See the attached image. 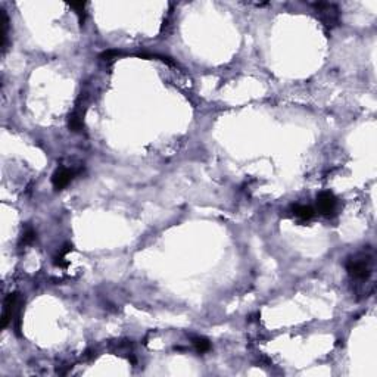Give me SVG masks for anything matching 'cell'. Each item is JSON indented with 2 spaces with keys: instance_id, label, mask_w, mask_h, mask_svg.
<instances>
[{
  "instance_id": "obj_1",
  "label": "cell",
  "mask_w": 377,
  "mask_h": 377,
  "mask_svg": "<svg viewBox=\"0 0 377 377\" xmlns=\"http://www.w3.org/2000/svg\"><path fill=\"white\" fill-rule=\"evenodd\" d=\"M373 267L374 255L371 252H367L365 249L349 257L346 261V271L349 277L360 283H365L370 280V277L373 275Z\"/></svg>"
},
{
  "instance_id": "obj_2",
  "label": "cell",
  "mask_w": 377,
  "mask_h": 377,
  "mask_svg": "<svg viewBox=\"0 0 377 377\" xmlns=\"http://www.w3.org/2000/svg\"><path fill=\"white\" fill-rule=\"evenodd\" d=\"M21 296L18 292L9 293L3 301V311H2V328H6L14 320H17V333L19 332V323H21Z\"/></svg>"
},
{
  "instance_id": "obj_3",
  "label": "cell",
  "mask_w": 377,
  "mask_h": 377,
  "mask_svg": "<svg viewBox=\"0 0 377 377\" xmlns=\"http://www.w3.org/2000/svg\"><path fill=\"white\" fill-rule=\"evenodd\" d=\"M312 8L317 12L318 19L323 22V25L326 28L332 30V28H335V27L339 25V22H341V12H339V8L335 3L318 2V3H314Z\"/></svg>"
},
{
  "instance_id": "obj_4",
  "label": "cell",
  "mask_w": 377,
  "mask_h": 377,
  "mask_svg": "<svg viewBox=\"0 0 377 377\" xmlns=\"http://www.w3.org/2000/svg\"><path fill=\"white\" fill-rule=\"evenodd\" d=\"M338 205H339V201L338 198L335 196L333 192L330 190H324V192H320L317 195V209L321 215L324 217H333L338 214Z\"/></svg>"
},
{
  "instance_id": "obj_5",
  "label": "cell",
  "mask_w": 377,
  "mask_h": 377,
  "mask_svg": "<svg viewBox=\"0 0 377 377\" xmlns=\"http://www.w3.org/2000/svg\"><path fill=\"white\" fill-rule=\"evenodd\" d=\"M81 170H74V168H68V167H58V170L53 172L52 175V184L55 190H62L68 186L69 183L75 178V175H78Z\"/></svg>"
},
{
  "instance_id": "obj_6",
  "label": "cell",
  "mask_w": 377,
  "mask_h": 377,
  "mask_svg": "<svg viewBox=\"0 0 377 377\" xmlns=\"http://www.w3.org/2000/svg\"><path fill=\"white\" fill-rule=\"evenodd\" d=\"M84 114H86V106L84 103H80V99H78L74 111L69 114L68 127L71 131L80 133L84 130Z\"/></svg>"
},
{
  "instance_id": "obj_7",
  "label": "cell",
  "mask_w": 377,
  "mask_h": 377,
  "mask_svg": "<svg viewBox=\"0 0 377 377\" xmlns=\"http://www.w3.org/2000/svg\"><path fill=\"white\" fill-rule=\"evenodd\" d=\"M292 214L293 217L302 220V221H308L314 215H315V209L309 205H301V204H295L291 206Z\"/></svg>"
},
{
  "instance_id": "obj_8",
  "label": "cell",
  "mask_w": 377,
  "mask_h": 377,
  "mask_svg": "<svg viewBox=\"0 0 377 377\" xmlns=\"http://www.w3.org/2000/svg\"><path fill=\"white\" fill-rule=\"evenodd\" d=\"M2 12V33H0V37H2V53L5 55L6 52V46H8V38H9V18H8V14L5 9H0Z\"/></svg>"
},
{
  "instance_id": "obj_9",
  "label": "cell",
  "mask_w": 377,
  "mask_h": 377,
  "mask_svg": "<svg viewBox=\"0 0 377 377\" xmlns=\"http://www.w3.org/2000/svg\"><path fill=\"white\" fill-rule=\"evenodd\" d=\"M72 251V245H65L61 251H59V254H58V257L55 258V261H53V264L56 265V267H67L68 265V262L65 261V257H67V254Z\"/></svg>"
},
{
  "instance_id": "obj_10",
  "label": "cell",
  "mask_w": 377,
  "mask_h": 377,
  "mask_svg": "<svg viewBox=\"0 0 377 377\" xmlns=\"http://www.w3.org/2000/svg\"><path fill=\"white\" fill-rule=\"evenodd\" d=\"M35 231L33 230V227H30V225H27V228L24 230V233H22V238H21V242H19V246H28V245H31L33 242L35 240Z\"/></svg>"
},
{
  "instance_id": "obj_11",
  "label": "cell",
  "mask_w": 377,
  "mask_h": 377,
  "mask_svg": "<svg viewBox=\"0 0 377 377\" xmlns=\"http://www.w3.org/2000/svg\"><path fill=\"white\" fill-rule=\"evenodd\" d=\"M193 346L199 354H205L211 349V343L205 338H193Z\"/></svg>"
},
{
  "instance_id": "obj_12",
  "label": "cell",
  "mask_w": 377,
  "mask_h": 377,
  "mask_svg": "<svg viewBox=\"0 0 377 377\" xmlns=\"http://www.w3.org/2000/svg\"><path fill=\"white\" fill-rule=\"evenodd\" d=\"M69 6L75 11V14L78 15L80 24L83 25L84 21H86V3H71Z\"/></svg>"
},
{
  "instance_id": "obj_13",
  "label": "cell",
  "mask_w": 377,
  "mask_h": 377,
  "mask_svg": "<svg viewBox=\"0 0 377 377\" xmlns=\"http://www.w3.org/2000/svg\"><path fill=\"white\" fill-rule=\"evenodd\" d=\"M122 55V52L117 51V49H109V51H105L101 55V59L105 61V62H112V61H115L118 56Z\"/></svg>"
}]
</instances>
